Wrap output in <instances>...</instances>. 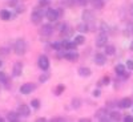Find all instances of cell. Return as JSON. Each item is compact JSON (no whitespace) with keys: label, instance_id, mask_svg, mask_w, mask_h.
Instances as JSON below:
<instances>
[{"label":"cell","instance_id":"obj_1","mask_svg":"<svg viewBox=\"0 0 133 122\" xmlns=\"http://www.w3.org/2000/svg\"><path fill=\"white\" fill-rule=\"evenodd\" d=\"M14 51H15V53L17 54V56H23V54L25 53V51H27V42H25V40H23V39L16 40L15 45H14Z\"/></svg>","mask_w":133,"mask_h":122},{"label":"cell","instance_id":"obj_2","mask_svg":"<svg viewBox=\"0 0 133 122\" xmlns=\"http://www.w3.org/2000/svg\"><path fill=\"white\" fill-rule=\"evenodd\" d=\"M43 16H44V12H43L41 7H37V8L33 9V12L31 13V21L33 24H39L43 19Z\"/></svg>","mask_w":133,"mask_h":122},{"label":"cell","instance_id":"obj_3","mask_svg":"<svg viewBox=\"0 0 133 122\" xmlns=\"http://www.w3.org/2000/svg\"><path fill=\"white\" fill-rule=\"evenodd\" d=\"M107 41H108V35L105 32H101V33H98L97 37H96V47L98 48H103L107 45Z\"/></svg>","mask_w":133,"mask_h":122},{"label":"cell","instance_id":"obj_4","mask_svg":"<svg viewBox=\"0 0 133 122\" xmlns=\"http://www.w3.org/2000/svg\"><path fill=\"white\" fill-rule=\"evenodd\" d=\"M37 65H39V68L41 70H48L49 69V60H48V57L45 56V54H43V56L39 57Z\"/></svg>","mask_w":133,"mask_h":122},{"label":"cell","instance_id":"obj_5","mask_svg":"<svg viewBox=\"0 0 133 122\" xmlns=\"http://www.w3.org/2000/svg\"><path fill=\"white\" fill-rule=\"evenodd\" d=\"M35 89H36V85H35V84L27 82V84H24V85L20 86V93H21V94H29V93H32Z\"/></svg>","mask_w":133,"mask_h":122},{"label":"cell","instance_id":"obj_6","mask_svg":"<svg viewBox=\"0 0 133 122\" xmlns=\"http://www.w3.org/2000/svg\"><path fill=\"white\" fill-rule=\"evenodd\" d=\"M45 16H47V19L49 20V21H56L57 19H59V11L57 9H55V8H49L48 11H47V13H45Z\"/></svg>","mask_w":133,"mask_h":122},{"label":"cell","instance_id":"obj_7","mask_svg":"<svg viewBox=\"0 0 133 122\" xmlns=\"http://www.w3.org/2000/svg\"><path fill=\"white\" fill-rule=\"evenodd\" d=\"M52 33H53V27L51 24H43V27L40 28L41 36H51Z\"/></svg>","mask_w":133,"mask_h":122},{"label":"cell","instance_id":"obj_8","mask_svg":"<svg viewBox=\"0 0 133 122\" xmlns=\"http://www.w3.org/2000/svg\"><path fill=\"white\" fill-rule=\"evenodd\" d=\"M17 113L19 116H23V117H28L31 114V109L28 105H24V104H21L19 107H17Z\"/></svg>","mask_w":133,"mask_h":122},{"label":"cell","instance_id":"obj_9","mask_svg":"<svg viewBox=\"0 0 133 122\" xmlns=\"http://www.w3.org/2000/svg\"><path fill=\"white\" fill-rule=\"evenodd\" d=\"M105 62H107V56L105 54H103V53H96L95 54V64L96 65L103 66V65H105Z\"/></svg>","mask_w":133,"mask_h":122},{"label":"cell","instance_id":"obj_10","mask_svg":"<svg viewBox=\"0 0 133 122\" xmlns=\"http://www.w3.org/2000/svg\"><path fill=\"white\" fill-rule=\"evenodd\" d=\"M96 118L100 119V121H108L109 117H108V110L107 109H98L96 112Z\"/></svg>","mask_w":133,"mask_h":122},{"label":"cell","instance_id":"obj_11","mask_svg":"<svg viewBox=\"0 0 133 122\" xmlns=\"http://www.w3.org/2000/svg\"><path fill=\"white\" fill-rule=\"evenodd\" d=\"M64 59L69 60V61H76L77 59H79V54H77L75 51H66V52H64Z\"/></svg>","mask_w":133,"mask_h":122},{"label":"cell","instance_id":"obj_12","mask_svg":"<svg viewBox=\"0 0 133 122\" xmlns=\"http://www.w3.org/2000/svg\"><path fill=\"white\" fill-rule=\"evenodd\" d=\"M21 72H23V64H21L20 61L15 62V65H14V70H12V74H14L15 77H19V76L21 74Z\"/></svg>","mask_w":133,"mask_h":122},{"label":"cell","instance_id":"obj_13","mask_svg":"<svg viewBox=\"0 0 133 122\" xmlns=\"http://www.w3.org/2000/svg\"><path fill=\"white\" fill-rule=\"evenodd\" d=\"M132 98H123L121 101L118 102V106L121 107V109H128V107H132Z\"/></svg>","mask_w":133,"mask_h":122},{"label":"cell","instance_id":"obj_14","mask_svg":"<svg viewBox=\"0 0 133 122\" xmlns=\"http://www.w3.org/2000/svg\"><path fill=\"white\" fill-rule=\"evenodd\" d=\"M79 74L81 77H89L92 74V72L88 66H81V68H79Z\"/></svg>","mask_w":133,"mask_h":122},{"label":"cell","instance_id":"obj_15","mask_svg":"<svg viewBox=\"0 0 133 122\" xmlns=\"http://www.w3.org/2000/svg\"><path fill=\"white\" fill-rule=\"evenodd\" d=\"M11 17H12V15H11V12L8 9H2L0 11V19L2 20L8 21V20H11Z\"/></svg>","mask_w":133,"mask_h":122},{"label":"cell","instance_id":"obj_16","mask_svg":"<svg viewBox=\"0 0 133 122\" xmlns=\"http://www.w3.org/2000/svg\"><path fill=\"white\" fill-rule=\"evenodd\" d=\"M92 19H93V12L92 11L85 9L83 12V20L85 21V23H88V21H92Z\"/></svg>","mask_w":133,"mask_h":122},{"label":"cell","instance_id":"obj_17","mask_svg":"<svg viewBox=\"0 0 133 122\" xmlns=\"http://www.w3.org/2000/svg\"><path fill=\"white\" fill-rule=\"evenodd\" d=\"M105 53H107V56H113L116 53L115 45H105Z\"/></svg>","mask_w":133,"mask_h":122},{"label":"cell","instance_id":"obj_18","mask_svg":"<svg viewBox=\"0 0 133 122\" xmlns=\"http://www.w3.org/2000/svg\"><path fill=\"white\" fill-rule=\"evenodd\" d=\"M91 4L93 5V8H97V9H101L104 7L103 0H91Z\"/></svg>","mask_w":133,"mask_h":122},{"label":"cell","instance_id":"obj_19","mask_svg":"<svg viewBox=\"0 0 133 122\" xmlns=\"http://www.w3.org/2000/svg\"><path fill=\"white\" fill-rule=\"evenodd\" d=\"M108 117L112 121H118V119H121V113L120 112H112V113L108 114Z\"/></svg>","mask_w":133,"mask_h":122},{"label":"cell","instance_id":"obj_20","mask_svg":"<svg viewBox=\"0 0 133 122\" xmlns=\"http://www.w3.org/2000/svg\"><path fill=\"white\" fill-rule=\"evenodd\" d=\"M49 77H51V76H49V73H47L45 70H43V74L39 77V81L44 84V82H47V81L49 80Z\"/></svg>","mask_w":133,"mask_h":122},{"label":"cell","instance_id":"obj_21","mask_svg":"<svg viewBox=\"0 0 133 122\" xmlns=\"http://www.w3.org/2000/svg\"><path fill=\"white\" fill-rule=\"evenodd\" d=\"M125 69H127V66L123 65V64H117V65H116V73L120 74V76L125 72Z\"/></svg>","mask_w":133,"mask_h":122},{"label":"cell","instance_id":"obj_22","mask_svg":"<svg viewBox=\"0 0 133 122\" xmlns=\"http://www.w3.org/2000/svg\"><path fill=\"white\" fill-rule=\"evenodd\" d=\"M77 45H81V44H84L85 42V37L83 36V35H79V36H75V40H73Z\"/></svg>","mask_w":133,"mask_h":122},{"label":"cell","instance_id":"obj_23","mask_svg":"<svg viewBox=\"0 0 133 122\" xmlns=\"http://www.w3.org/2000/svg\"><path fill=\"white\" fill-rule=\"evenodd\" d=\"M77 31H79V32H87L88 31V24L85 23V21L83 24H79V25H77Z\"/></svg>","mask_w":133,"mask_h":122},{"label":"cell","instance_id":"obj_24","mask_svg":"<svg viewBox=\"0 0 133 122\" xmlns=\"http://www.w3.org/2000/svg\"><path fill=\"white\" fill-rule=\"evenodd\" d=\"M7 119L8 121H17L19 119V113H9Z\"/></svg>","mask_w":133,"mask_h":122},{"label":"cell","instance_id":"obj_25","mask_svg":"<svg viewBox=\"0 0 133 122\" xmlns=\"http://www.w3.org/2000/svg\"><path fill=\"white\" fill-rule=\"evenodd\" d=\"M64 89H65L64 85H59V86L56 88V89H55V94H56V96H60V94L64 92Z\"/></svg>","mask_w":133,"mask_h":122},{"label":"cell","instance_id":"obj_26","mask_svg":"<svg viewBox=\"0 0 133 122\" xmlns=\"http://www.w3.org/2000/svg\"><path fill=\"white\" fill-rule=\"evenodd\" d=\"M31 105H32L33 109H39V106H40V101H39L37 98H35V99H32V101H31Z\"/></svg>","mask_w":133,"mask_h":122},{"label":"cell","instance_id":"obj_27","mask_svg":"<svg viewBox=\"0 0 133 122\" xmlns=\"http://www.w3.org/2000/svg\"><path fill=\"white\" fill-rule=\"evenodd\" d=\"M109 81H110V78L107 76V77H104V78H103L101 81H100L98 84H100V85H109Z\"/></svg>","mask_w":133,"mask_h":122},{"label":"cell","instance_id":"obj_28","mask_svg":"<svg viewBox=\"0 0 133 122\" xmlns=\"http://www.w3.org/2000/svg\"><path fill=\"white\" fill-rule=\"evenodd\" d=\"M7 76H5V73L4 72H0V82H7Z\"/></svg>","mask_w":133,"mask_h":122},{"label":"cell","instance_id":"obj_29","mask_svg":"<svg viewBox=\"0 0 133 122\" xmlns=\"http://www.w3.org/2000/svg\"><path fill=\"white\" fill-rule=\"evenodd\" d=\"M49 4V2H48V0H39V7H47Z\"/></svg>","mask_w":133,"mask_h":122},{"label":"cell","instance_id":"obj_30","mask_svg":"<svg viewBox=\"0 0 133 122\" xmlns=\"http://www.w3.org/2000/svg\"><path fill=\"white\" fill-rule=\"evenodd\" d=\"M125 66L128 68V70H133V61H132V60H128Z\"/></svg>","mask_w":133,"mask_h":122},{"label":"cell","instance_id":"obj_31","mask_svg":"<svg viewBox=\"0 0 133 122\" xmlns=\"http://www.w3.org/2000/svg\"><path fill=\"white\" fill-rule=\"evenodd\" d=\"M72 106H73V107H76V109L79 107V106H80V99H77V98H76V99H73V101H72Z\"/></svg>","mask_w":133,"mask_h":122},{"label":"cell","instance_id":"obj_32","mask_svg":"<svg viewBox=\"0 0 133 122\" xmlns=\"http://www.w3.org/2000/svg\"><path fill=\"white\" fill-rule=\"evenodd\" d=\"M123 119L124 122H133V116H125Z\"/></svg>","mask_w":133,"mask_h":122},{"label":"cell","instance_id":"obj_33","mask_svg":"<svg viewBox=\"0 0 133 122\" xmlns=\"http://www.w3.org/2000/svg\"><path fill=\"white\" fill-rule=\"evenodd\" d=\"M0 54H8V48H5V47H3V48H0Z\"/></svg>","mask_w":133,"mask_h":122},{"label":"cell","instance_id":"obj_34","mask_svg":"<svg viewBox=\"0 0 133 122\" xmlns=\"http://www.w3.org/2000/svg\"><path fill=\"white\" fill-rule=\"evenodd\" d=\"M16 3H17L16 0H9V2H8V4H9L11 7H14V5H16Z\"/></svg>","mask_w":133,"mask_h":122},{"label":"cell","instance_id":"obj_35","mask_svg":"<svg viewBox=\"0 0 133 122\" xmlns=\"http://www.w3.org/2000/svg\"><path fill=\"white\" fill-rule=\"evenodd\" d=\"M100 94H101V92H100V90H98V89H97V90H95V92H93V96H95V97H100Z\"/></svg>","mask_w":133,"mask_h":122},{"label":"cell","instance_id":"obj_36","mask_svg":"<svg viewBox=\"0 0 133 122\" xmlns=\"http://www.w3.org/2000/svg\"><path fill=\"white\" fill-rule=\"evenodd\" d=\"M17 12H24V5H21V7H17Z\"/></svg>","mask_w":133,"mask_h":122},{"label":"cell","instance_id":"obj_37","mask_svg":"<svg viewBox=\"0 0 133 122\" xmlns=\"http://www.w3.org/2000/svg\"><path fill=\"white\" fill-rule=\"evenodd\" d=\"M80 121H81V122H89V119H88V118H81Z\"/></svg>","mask_w":133,"mask_h":122},{"label":"cell","instance_id":"obj_38","mask_svg":"<svg viewBox=\"0 0 133 122\" xmlns=\"http://www.w3.org/2000/svg\"><path fill=\"white\" fill-rule=\"evenodd\" d=\"M53 121H64V118H53Z\"/></svg>","mask_w":133,"mask_h":122},{"label":"cell","instance_id":"obj_39","mask_svg":"<svg viewBox=\"0 0 133 122\" xmlns=\"http://www.w3.org/2000/svg\"><path fill=\"white\" fill-rule=\"evenodd\" d=\"M130 51H133V40H132V42H130Z\"/></svg>","mask_w":133,"mask_h":122},{"label":"cell","instance_id":"obj_40","mask_svg":"<svg viewBox=\"0 0 133 122\" xmlns=\"http://www.w3.org/2000/svg\"><path fill=\"white\" fill-rule=\"evenodd\" d=\"M2 66H3V61H2V60H0V68H2Z\"/></svg>","mask_w":133,"mask_h":122},{"label":"cell","instance_id":"obj_41","mask_svg":"<svg viewBox=\"0 0 133 122\" xmlns=\"http://www.w3.org/2000/svg\"><path fill=\"white\" fill-rule=\"evenodd\" d=\"M3 121H4V118H3V117H0V122H3Z\"/></svg>","mask_w":133,"mask_h":122},{"label":"cell","instance_id":"obj_42","mask_svg":"<svg viewBox=\"0 0 133 122\" xmlns=\"http://www.w3.org/2000/svg\"><path fill=\"white\" fill-rule=\"evenodd\" d=\"M132 32H133V31H132Z\"/></svg>","mask_w":133,"mask_h":122}]
</instances>
